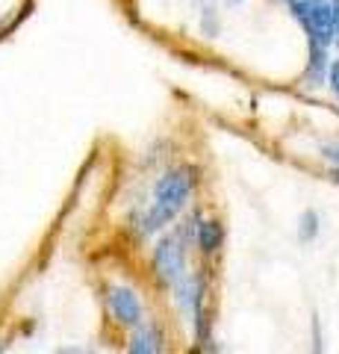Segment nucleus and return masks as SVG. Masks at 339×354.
I'll use <instances>...</instances> for the list:
<instances>
[{"mask_svg": "<svg viewBox=\"0 0 339 354\" xmlns=\"http://www.w3.org/2000/svg\"><path fill=\"white\" fill-rule=\"evenodd\" d=\"M331 27H333V41L339 44V0H331Z\"/></svg>", "mask_w": 339, "mask_h": 354, "instance_id": "obj_12", "label": "nucleus"}, {"mask_svg": "<svg viewBox=\"0 0 339 354\" xmlns=\"http://www.w3.org/2000/svg\"><path fill=\"white\" fill-rule=\"evenodd\" d=\"M195 3V12H198L201 21V30L206 39H215L222 32V15H218V3L215 0H192Z\"/></svg>", "mask_w": 339, "mask_h": 354, "instance_id": "obj_6", "label": "nucleus"}, {"mask_svg": "<svg viewBox=\"0 0 339 354\" xmlns=\"http://www.w3.org/2000/svg\"><path fill=\"white\" fill-rule=\"evenodd\" d=\"M53 354H89V351L80 348V346H59V348L53 351Z\"/></svg>", "mask_w": 339, "mask_h": 354, "instance_id": "obj_13", "label": "nucleus"}, {"mask_svg": "<svg viewBox=\"0 0 339 354\" xmlns=\"http://www.w3.org/2000/svg\"><path fill=\"white\" fill-rule=\"evenodd\" d=\"M195 221L192 225H186V227H180V230H174V234H166L157 242V248H154V272L159 274L162 283L174 286V283H180V278L186 274V242H189Z\"/></svg>", "mask_w": 339, "mask_h": 354, "instance_id": "obj_2", "label": "nucleus"}, {"mask_svg": "<svg viewBox=\"0 0 339 354\" xmlns=\"http://www.w3.org/2000/svg\"><path fill=\"white\" fill-rule=\"evenodd\" d=\"M310 354H325L322 346V330H319V319H313V351Z\"/></svg>", "mask_w": 339, "mask_h": 354, "instance_id": "obj_11", "label": "nucleus"}, {"mask_svg": "<svg viewBox=\"0 0 339 354\" xmlns=\"http://www.w3.org/2000/svg\"><path fill=\"white\" fill-rule=\"evenodd\" d=\"M327 83H331L333 95L339 97V59H336V62H331V68H327Z\"/></svg>", "mask_w": 339, "mask_h": 354, "instance_id": "obj_10", "label": "nucleus"}, {"mask_svg": "<svg viewBox=\"0 0 339 354\" xmlns=\"http://www.w3.org/2000/svg\"><path fill=\"white\" fill-rule=\"evenodd\" d=\"M319 213L316 209H307V213H301V218H298V239H304V242H310V239H316V234H319Z\"/></svg>", "mask_w": 339, "mask_h": 354, "instance_id": "obj_8", "label": "nucleus"}, {"mask_svg": "<svg viewBox=\"0 0 339 354\" xmlns=\"http://www.w3.org/2000/svg\"><path fill=\"white\" fill-rule=\"evenodd\" d=\"M9 351V342L6 339H0V354H6Z\"/></svg>", "mask_w": 339, "mask_h": 354, "instance_id": "obj_14", "label": "nucleus"}, {"mask_svg": "<svg viewBox=\"0 0 339 354\" xmlns=\"http://www.w3.org/2000/svg\"><path fill=\"white\" fill-rule=\"evenodd\" d=\"M106 307L109 313H113V319L118 325L124 328H139L142 322H145V307H142V298L136 290H130V286H109L106 290Z\"/></svg>", "mask_w": 339, "mask_h": 354, "instance_id": "obj_3", "label": "nucleus"}, {"mask_svg": "<svg viewBox=\"0 0 339 354\" xmlns=\"http://www.w3.org/2000/svg\"><path fill=\"white\" fill-rule=\"evenodd\" d=\"M304 80H307L310 88L322 86L327 80V50L310 48V62H307V71H304Z\"/></svg>", "mask_w": 339, "mask_h": 354, "instance_id": "obj_7", "label": "nucleus"}, {"mask_svg": "<svg viewBox=\"0 0 339 354\" xmlns=\"http://www.w3.org/2000/svg\"><path fill=\"white\" fill-rule=\"evenodd\" d=\"M195 242L201 254H215L224 242V227L215 218H198L195 221Z\"/></svg>", "mask_w": 339, "mask_h": 354, "instance_id": "obj_5", "label": "nucleus"}, {"mask_svg": "<svg viewBox=\"0 0 339 354\" xmlns=\"http://www.w3.org/2000/svg\"><path fill=\"white\" fill-rule=\"evenodd\" d=\"M195 183H198V171H195L192 165H174V169L162 171L154 186V198H151L145 213H142L139 234L154 236L162 227H168L171 221L180 216L186 201L192 198Z\"/></svg>", "mask_w": 339, "mask_h": 354, "instance_id": "obj_1", "label": "nucleus"}, {"mask_svg": "<svg viewBox=\"0 0 339 354\" xmlns=\"http://www.w3.org/2000/svg\"><path fill=\"white\" fill-rule=\"evenodd\" d=\"M239 3H245V0H227V6H239Z\"/></svg>", "mask_w": 339, "mask_h": 354, "instance_id": "obj_15", "label": "nucleus"}, {"mask_svg": "<svg viewBox=\"0 0 339 354\" xmlns=\"http://www.w3.org/2000/svg\"><path fill=\"white\" fill-rule=\"evenodd\" d=\"M319 153H322V160L333 162V169H339V142H327V145L319 148Z\"/></svg>", "mask_w": 339, "mask_h": 354, "instance_id": "obj_9", "label": "nucleus"}, {"mask_svg": "<svg viewBox=\"0 0 339 354\" xmlns=\"http://www.w3.org/2000/svg\"><path fill=\"white\" fill-rule=\"evenodd\" d=\"M127 354H166V346H162V330L157 325L142 322L139 328H133Z\"/></svg>", "mask_w": 339, "mask_h": 354, "instance_id": "obj_4", "label": "nucleus"}, {"mask_svg": "<svg viewBox=\"0 0 339 354\" xmlns=\"http://www.w3.org/2000/svg\"><path fill=\"white\" fill-rule=\"evenodd\" d=\"M333 180H336V183H339V169H333Z\"/></svg>", "mask_w": 339, "mask_h": 354, "instance_id": "obj_16", "label": "nucleus"}]
</instances>
